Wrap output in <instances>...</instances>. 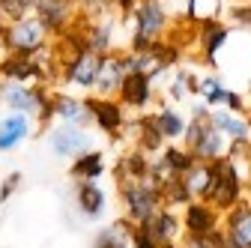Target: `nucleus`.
I'll return each instance as SVG.
<instances>
[{"label": "nucleus", "mask_w": 251, "mask_h": 248, "mask_svg": "<svg viewBox=\"0 0 251 248\" xmlns=\"http://www.w3.org/2000/svg\"><path fill=\"white\" fill-rule=\"evenodd\" d=\"M78 206H81L84 215L96 219V215H102V209H105V192L99 189L96 182H81V189H78Z\"/></svg>", "instance_id": "6ab92c4d"}, {"label": "nucleus", "mask_w": 251, "mask_h": 248, "mask_svg": "<svg viewBox=\"0 0 251 248\" xmlns=\"http://www.w3.org/2000/svg\"><path fill=\"white\" fill-rule=\"evenodd\" d=\"M18 185H21V174H9V176H6V182L0 185V200H9V198H12V192L18 189Z\"/></svg>", "instance_id": "7c9ffc66"}, {"label": "nucleus", "mask_w": 251, "mask_h": 248, "mask_svg": "<svg viewBox=\"0 0 251 248\" xmlns=\"http://www.w3.org/2000/svg\"><path fill=\"white\" fill-rule=\"evenodd\" d=\"M230 114H242L245 111V105H242V96H239V93H230V96H227V105H225Z\"/></svg>", "instance_id": "2f4dec72"}, {"label": "nucleus", "mask_w": 251, "mask_h": 248, "mask_svg": "<svg viewBox=\"0 0 251 248\" xmlns=\"http://www.w3.org/2000/svg\"><path fill=\"white\" fill-rule=\"evenodd\" d=\"M51 149L57 152V156H84V152H90V135L87 132H81L78 126H60V129H54L51 132Z\"/></svg>", "instance_id": "6e6552de"}, {"label": "nucleus", "mask_w": 251, "mask_h": 248, "mask_svg": "<svg viewBox=\"0 0 251 248\" xmlns=\"http://www.w3.org/2000/svg\"><path fill=\"white\" fill-rule=\"evenodd\" d=\"M132 248H162V245L150 236V230L144 224H135L132 227Z\"/></svg>", "instance_id": "c85d7f7f"}, {"label": "nucleus", "mask_w": 251, "mask_h": 248, "mask_svg": "<svg viewBox=\"0 0 251 248\" xmlns=\"http://www.w3.org/2000/svg\"><path fill=\"white\" fill-rule=\"evenodd\" d=\"M87 108H90L93 120L99 123V129H105L108 135H117L120 132V126H123V108L117 102H111V99L102 96V99H90Z\"/></svg>", "instance_id": "4468645a"}, {"label": "nucleus", "mask_w": 251, "mask_h": 248, "mask_svg": "<svg viewBox=\"0 0 251 248\" xmlns=\"http://www.w3.org/2000/svg\"><path fill=\"white\" fill-rule=\"evenodd\" d=\"M45 30L48 27L39 18H21V21H12L9 30H3V42L9 45L12 54H33L45 42Z\"/></svg>", "instance_id": "f03ea898"}, {"label": "nucleus", "mask_w": 251, "mask_h": 248, "mask_svg": "<svg viewBox=\"0 0 251 248\" xmlns=\"http://www.w3.org/2000/svg\"><path fill=\"white\" fill-rule=\"evenodd\" d=\"M230 21H236L239 27L251 30V3H239V6H230Z\"/></svg>", "instance_id": "c756f323"}, {"label": "nucleus", "mask_w": 251, "mask_h": 248, "mask_svg": "<svg viewBox=\"0 0 251 248\" xmlns=\"http://www.w3.org/2000/svg\"><path fill=\"white\" fill-rule=\"evenodd\" d=\"M3 102L21 114H42V105H51L45 90L42 87H27V84H18V81H9L3 87Z\"/></svg>", "instance_id": "423d86ee"}, {"label": "nucleus", "mask_w": 251, "mask_h": 248, "mask_svg": "<svg viewBox=\"0 0 251 248\" xmlns=\"http://www.w3.org/2000/svg\"><path fill=\"white\" fill-rule=\"evenodd\" d=\"M144 227L150 230V236L159 242V245H165V242H174L176 239V233L182 230V219H176V212L171 206H165V209L155 212L150 222H144Z\"/></svg>", "instance_id": "ddd939ff"}, {"label": "nucleus", "mask_w": 251, "mask_h": 248, "mask_svg": "<svg viewBox=\"0 0 251 248\" xmlns=\"http://www.w3.org/2000/svg\"><path fill=\"white\" fill-rule=\"evenodd\" d=\"M126 63H123V57H105L102 60V72H99V81H96V90L102 93V96L108 99L111 93H117L126 81Z\"/></svg>", "instance_id": "2eb2a0df"}, {"label": "nucleus", "mask_w": 251, "mask_h": 248, "mask_svg": "<svg viewBox=\"0 0 251 248\" xmlns=\"http://www.w3.org/2000/svg\"><path fill=\"white\" fill-rule=\"evenodd\" d=\"M155 120H159V129H162V135H165V138L176 141V138H182V135H185V120H182L174 108H162L159 114H155Z\"/></svg>", "instance_id": "a878e982"}, {"label": "nucleus", "mask_w": 251, "mask_h": 248, "mask_svg": "<svg viewBox=\"0 0 251 248\" xmlns=\"http://www.w3.org/2000/svg\"><path fill=\"white\" fill-rule=\"evenodd\" d=\"M198 93L203 96V102L209 108H218V105H227V96H230V90H225L222 78H201V87Z\"/></svg>", "instance_id": "393cba45"}, {"label": "nucleus", "mask_w": 251, "mask_h": 248, "mask_svg": "<svg viewBox=\"0 0 251 248\" xmlns=\"http://www.w3.org/2000/svg\"><path fill=\"white\" fill-rule=\"evenodd\" d=\"M138 3H144V0H117V6L126 9V12H129V9H138Z\"/></svg>", "instance_id": "473e14b6"}, {"label": "nucleus", "mask_w": 251, "mask_h": 248, "mask_svg": "<svg viewBox=\"0 0 251 248\" xmlns=\"http://www.w3.org/2000/svg\"><path fill=\"white\" fill-rule=\"evenodd\" d=\"M248 165H251V149H248Z\"/></svg>", "instance_id": "f704fd0d"}, {"label": "nucleus", "mask_w": 251, "mask_h": 248, "mask_svg": "<svg viewBox=\"0 0 251 248\" xmlns=\"http://www.w3.org/2000/svg\"><path fill=\"white\" fill-rule=\"evenodd\" d=\"M162 159H165V165H168V171L171 174H176V176H182V174H188L195 168V156H192V149H179V147H168V149H162Z\"/></svg>", "instance_id": "b1692460"}, {"label": "nucleus", "mask_w": 251, "mask_h": 248, "mask_svg": "<svg viewBox=\"0 0 251 248\" xmlns=\"http://www.w3.org/2000/svg\"><path fill=\"white\" fill-rule=\"evenodd\" d=\"M225 248H251V200L242 198L225 212Z\"/></svg>", "instance_id": "7ed1b4c3"}, {"label": "nucleus", "mask_w": 251, "mask_h": 248, "mask_svg": "<svg viewBox=\"0 0 251 248\" xmlns=\"http://www.w3.org/2000/svg\"><path fill=\"white\" fill-rule=\"evenodd\" d=\"M132 222L126 219V222H117L114 227H108V230H102L99 233V239H96V248H129V242H132Z\"/></svg>", "instance_id": "4be33fe9"}, {"label": "nucleus", "mask_w": 251, "mask_h": 248, "mask_svg": "<svg viewBox=\"0 0 251 248\" xmlns=\"http://www.w3.org/2000/svg\"><path fill=\"white\" fill-rule=\"evenodd\" d=\"M227 39H230V30L218 18H209V21L198 24V45H201V57L206 63H212L215 54L222 51V45H227Z\"/></svg>", "instance_id": "1a4fd4ad"}, {"label": "nucleus", "mask_w": 251, "mask_h": 248, "mask_svg": "<svg viewBox=\"0 0 251 248\" xmlns=\"http://www.w3.org/2000/svg\"><path fill=\"white\" fill-rule=\"evenodd\" d=\"M123 200H126V212H129V222L132 224H144L150 222L155 212L162 209V185L155 182L152 176L147 179H138V182H129L123 185Z\"/></svg>", "instance_id": "f257e3e1"}, {"label": "nucleus", "mask_w": 251, "mask_h": 248, "mask_svg": "<svg viewBox=\"0 0 251 248\" xmlns=\"http://www.w3.org/2000/svg\"><path fill=\"white\" fill-rule=\"evenodd\" d=\"M102 60L99 54H93V51H84L81 57H75L72 63L66 66V78L78 87H96L99 81V72H102Z\"/></svg>", "instance_id": "9d476101"}, {"label": "nucleus", "mask_w": 251, "mask_h": 248, "mask_svg": "<svg viewBox=\"0 0 251 248\" xmlns=\"http://www.w3.org/2000/svg\"><path fill=\"white\" fill-rule=\"evenodd\" d=\"M150 99H152V78L141 75V72H129V75H126V81L120 87V102L141 111Z\"/></svg>", "instance_id": "9b49d317"}, {"label": "nucleus", "mask_w": 251, "mask_h": 248, "mask_svg": "<svg viewBox=\"0 0 251 248\" xmlns=\"http://www.w3.org/2000/svg\"><path fill=\"white\" fill-rule=\"evenodd\" d=\"M30 135V123H27V114H9L3 123H0V149H12L18 147L24 138Z\"/></svg>", "instance_id": "f3484780"}, {"label": "nucleus", "mask_w": 251, "mask_h": 248, "mask_svg": "<svg viewBox=\"0 0 251 248\" xmlns=\"http://www.w3.org/2000/svg\"><path fill=\"white\" fill-rule=\"evenodd\" d=\"M245 195H248V200H251V176H248V182H245Z\"/></svg>", "instance_id": "72a5a7b5"}, {"label": "nucleus", "mask_w": 251, "mask_h": 248, "mask_svg": "<svg viewBox=\"0 0 251 248\" xmlns=\"http://www.w3.org/2000/svg\"><path fill=\"white\" fill-rule=\"evenodd\" d=\"M218 6H222V0H188V18H195L198 24L209 21L218 15Z\"/></svg>", "instance_id": "bb28decb"}, {"label": "nucleus", "mask_w": 251, "mask_h": 248, "mask_svg": "<svg viewBox=\"0 0 251 248\" xmlns=\"http://www.w3.org/2000/svg\"><path fill=\"white\" fill-rule=\"evenodd\" d=\"M42 69H39V63L30 54H12V57H6L3 63H0V75L3 78H9V81H30V78H36Z\"/></svg>", "instance_id": "dca6fc26"}, {"label": "nucleus", "mask_w": 251, "mask_h": 248, "mask_svg": "<svg viewBox=\"0 0 251 248\" xmlns=\"http://www.w3.org/2000/svg\"><path fill=\"white\" fill-rule=\"evenodd\" d=\"M182 248H225V227H222V230H215V233H203V236L185 233Z\"/></svg>", "instance_id": "cd10ccee"}, {"label": "nucleus", "mask_w": 251, "mask_h": 248, "mask_svg": "<svg viewBox=\"0 0 251 248\" xmlns=\"http://www.w3.org/2000/svg\"><path fill=\"white\" fill-rule=\"evenodd\" d=\"M36 18L51 30L69 18V0H36Z\"/></svg>", "instance_id": "a211bd4d"}, {"label": "nucleus", "mask_w": 251, "mask_h": 248, "mask_svg": "<svg viewBox=\"0 0 251 248\" xmlns=\"http://www.w3.org/2000/svg\"><path fill=\"white\" fill-rule=\"evenodd\" d=\"M222 222L225 215L218 212L212 203H203V200H195L182 209V230L192 233V236H203V233H215L222 230Z\"/></svg>", "instance_id": "39448f33"}, {"label": "nucleus", "mask_w": 251, "mask_h": 248, "mask_svg": "<svg viewBox=\"0 0 251 248\" xmlns=\"http://www.w3.org/2000/svg\"><path fill=\"white\" fill-rule=\"evenodd\" d=\"M162 198L168 200V206H188V203H195V195L192 189L185 185L182 176H171L168 182H162Z\"/></svg>", "instance_id": "5701e85b"}, {"label": "nucleus", "mask_w": 251, "mask_h": 248, "mask_svg": "<svg viewBox=\"0 0 251 248\" xmlns=\"http://www.w3.org/2000/svg\"><path fill=\"white\" fill-rule=\"evenodd\" d=\"M135 21H138L135 36H141L147 42H159L165 36L168 24H171V15L159 0H144V3H138V9H135Z\"/></svg>", "instance_id": "20e7f679"}, {"label": "nucleus", "mask_w": 251, "mask_h": 248, "mask_svg": "<svg viewBox=\"0 0 251 248\" xmlns=\"http://www.w3.org/2000/svg\"><path fill=\"white\" fill-rule=\"evenodd\" d=\"M102 171H105V162H102V152H96V149L78 156L75 165H72V176L84 179V182H93L96 176H102Z\"/></svg>", "instance_id": "412c9836"}, {"label": "nucleus", "mask_w": 251, "mask_h": 248, "mask_svg": "<svg viewBox=\"0 0 251 248\" xmlns=\"http://www.w3.org/2000/svg\"><path fill=\"white\" fill-rule=\"evenodd\" d=\"M188 149H192V156H195L198 162H218V159H225V156H227L230 144H227V138L218 132L215 126L203 123V129H201L198 141L188 147Z\"/></svg>", "instance_id": "0eeeda50"}, {"label": "nucleus", "mask_w": 251, "mask_h": 248, "mask_svg": "<svg viewBox=\"0 0 251 248\" xmlns=\"http://www.w3.org/2000/svg\"><path fill=\"white\" fill-rule=\"evenodd\" d=\"M209 126H215L227 141H248L251 129H248V120L239 114H230L227 108H212L209 114Z\"/></svg>", "instance_id": "f8f14e48"}, {"label": "nucleus", "mask_w": 251, "mask_h": 248, "mask_svg": "<svg viewBox=\"0 0 251 248\" xmlns=\"http://www.w3.org/2000/svg\"><path fill=\"white\" fill-rule=\"evenodd\" d=\"M54 114H57L60 120H66L69 126H78V123H84L87 117H93L90 108H87V102L81 105L78 99H69V96H57V99H54Z\"/></svg>", "instance_id": "aec40b11"}]
</instances>
